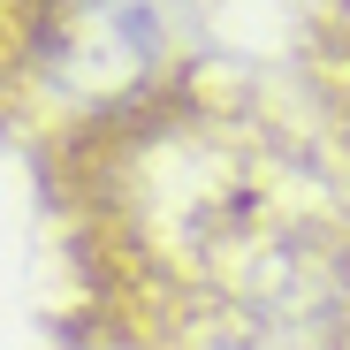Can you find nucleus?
Returning <instances> with one entry per match:
<instances>
[{
  "label": "nucleus",
  "mask_w": 350,
  "mask_h": 350,
  "mask_svg": "<svg viewBox=\"0 0 350 350\" xmlns=\"http://www.w3.org/2000/svg\"><path fill=\"white\" fill-rule=\"evenodd\" d=\"M84 350H350V160L213 69L38 137Z\"/></svg>",
  "instance_id": "f257e3e1"
},
{
  "label": "nucleus",
  "mask_w": 350,
  "mask_h": 350,
  "mask_svg": "<svg viewBox=\"0 0 350 350\" xmlns=\"http://www.w3.org/2000/svg\"><path fill=\"white\" fill-rule=\"evenodd\" d=\"M305 77H312V114L327 122L335 152L350 160V0H312L305 16Z\"/></svg>",
  "instance_id": "f03ea898"
}]
</instances>
